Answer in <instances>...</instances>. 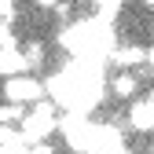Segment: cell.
Instances as JSON below:
<instances>
[{
  "label": "cell",
  "instance_id": "1",
  "mask_svg": "<svg viewBox=\"0 0 154 154\" xmlns=\"http://www.w3.org/2000/svg\"><path fill=\"white\" fill-rule=\"evenodd\" d=\"M55 128H59V118H55V106H51V103H37L26 118H22V125H18V132H22V143H26V147L44 143Z\"/></svg>",
  "mask_w": 154,
  "mask_h": 154
},
{
  "label": "cell",
  "instance_id": "2",
  "mask_svg": "<svg viewBox=\"0 0 154 154\" xmlns=\"http://www.w3.org/2000/svg\"><path fill=\"white\" fill-rule=\"evenodd\" d=\"M44 85L37 81V77H11V81H4V99L8 103H15V106H37V103H44Z\"/></svg>",
  "mask_w": 154,
  "mask_h": 154
},
{
  "label": "cell",
  "instance_id": "3",
  "mask_svg": "<svg viewBox=\"0 0 154 154\" xmlns=\"http://www.w3.org/2000/svg\"><path fill=\"white\" fill-rule=\"evenodd\" d=\"M92 154H125V136H121V128H114V125H95Z\"/></svg>",
  "mask_w": 154,
  "mask_h": 154
},
{
  "label": "cell",
  "instance_id": "4",
  "mask_svg": "<svg viewBox=\"0 0 154 154\" xmlns=\"http://www.w3.org/2000/svg\"><path fill=\"white\" fill-rule=\"evenodd\" d=\"M128 125L136 132H150L154 128V103L150 99H136L128 106Z\"/></svg>",
  "mask_w": 154,
  "mask_h": 154
},
{
  "label": "cell",
  "instance_id": "5",
  "mask_svg": "<svg viewBox=\"0 0 154 154\" xmlns=\"http://www.w3.org/2000/svg\"><path fill=\"white\" fill-rule=\"evenodd\" d=\"M0 73H4L8 81L26 73V55H22L18 44H15V48H0Z\"/></svg>",
  "mask_w": 154,
  "mask_h": 154
},
{
  "label": "cell",
  "instance_id": "6",
  "mask_svg": "<svg viewBox=\"0 0 154 154\" xmlns=\"http://www.w3.org/2000/svg\"><path fill=\"white\" fill-rule=\"evenodd\" d=\"M110 59H114V66L128 70V66L143 63V59H147V51H143L140 44H121V48H114V51H110Z\"/></svg>",
  "mask_w": 154,
  "mask_h": 154
},
{
  "label": "cell",
  "instance_id": "7",
  "mask_svg": "<svg viewBox=\"0 0 154 154\" xmlns=\"http://www.w3.org/2000/svg\"><path fill=\"white\" fill-rule=\"evenodd\" d=\"M136 88H140V81H136V73H132V70H121V73L110 81V92H114V95H121V99L136 95Z\"/></svg>",
  "mask_w": 154,
  "mask_h": 154
},
{
  "label": "cell",
  "instance_id": "8",
  "mask_svg": "<svg viewBox=\"0 0 154 154\" xmlns=\"http://www.w3.org/2000/svg\"><path fill=\"white\" fill-rule=\"evenodd\" d=\"M22 118H26V110L22 106H15V103H0V128L4 125H22Z\"/></svg>",
  "mask_w": 154,
  "mask_h": 154
},
{
  "label": "cell",
  "instance_id": "9",
  "mask_svg": "<svg viewBox=\"0 0 154 154\" xmlns=\"http://www.w3.org/2000/svg\"><path fill=\"white\" fill-rule=\"evenodd\" d=\"M22 55H26V66H41V63H44V44L29 41V44L22 48Z\"/></svg>",
  "mask_w": 154,
  "mask_h": 154
},
{
  "label": "cell",
  "instance_id": "10",
  "mask_svg": "<svg viewBox=\"0 0 154 154\" xmlns=\"http://www.w3.org/2000/svg\"><path fill=\"white\" fill-rule=\"evenodd\" d=\"M0 48H15V29H11V22H0Z\"/></svg>",
  "mask_w": 154,
  "mask_h": 154
},
{
  "label": "cell",
  "instance_id": "11",
  "mask_svg": "<svg viewBox=\"0 0 154 154\" xmlns=\"http://www.w3.org/2000/svg\"><path fill=\"white\" fill-rule=\"evenodd\" d=\"M15 18V4L11 0H0V22H11Z\"/></svg>",
  "mask_w": 154,
  "mask_h": 154
},
{
  "label": "cell",
  "instance_id": "12",
  "mask_svg": "<svg viewBox=\"0 0 154 154\" xmlns=\"http://www.w3.org/2000/svg\"><path fill=\"white\" fill-rule=\"evenodd\" d=\"M0 154H29L26 143H15V147H0Z\"/></svg>",
  "mask_w": 154,
  "mask_h": 154
},
{
  "label": "cell",
  "instance_id": "13",
  "mask_svg": "<svg viewBox=\"0 0 154 154\" xmlns=\"http://www.w3.org/2000/svg\"><path fill=\"white\" fill-rule=\"evenodd\" d=\"M29 154H55V150H51V147H48V143H37V147H33V150H29Z\"/></svg>",
  "mask_w": 154,
  "mask_h": 154
},
{
  "label": "cell",
  "instance_id": "14",
  "mask_svg": "<svg viewBox=\"0 0 154 154\" xmlns=\"http://www.w3.org/2000/svg\"><path fill=\"white\" fill-rule=\"evenodd\" d=\"M147 66H150V73H154V44L147 48Z\"/></svg>",
  "mask_w": 154,
  "mask_h": 154
},
{
  "label": "cell",
  "instance_id": "15",
  "mask_svg": "<svg viewBox=\"0 0 154 154\" xmlns=\"http://www.w3.org/2000/svg\"><path fill=\"white\" fill-rule=\"evenodd\" d=\"M147 99H150V103H154V92H150V95H147Z\"/></svg>",
  "mask_w": 154,
  "mask_h": 154
},
{
  "label": "cell",
  "instance_id": "16",
  "mask_svg": "<svg viewBox=\"0 0 154 154\" xmlns=\"http://www.w3.org/2000/svg\"><path fill=\"white\" fill-rule=\"evenodd\" d=\"M125 154H132V150H125Z\"/></svg>",
  "mask_w": 154,
  "mask_h": 154
}]
</instances>
